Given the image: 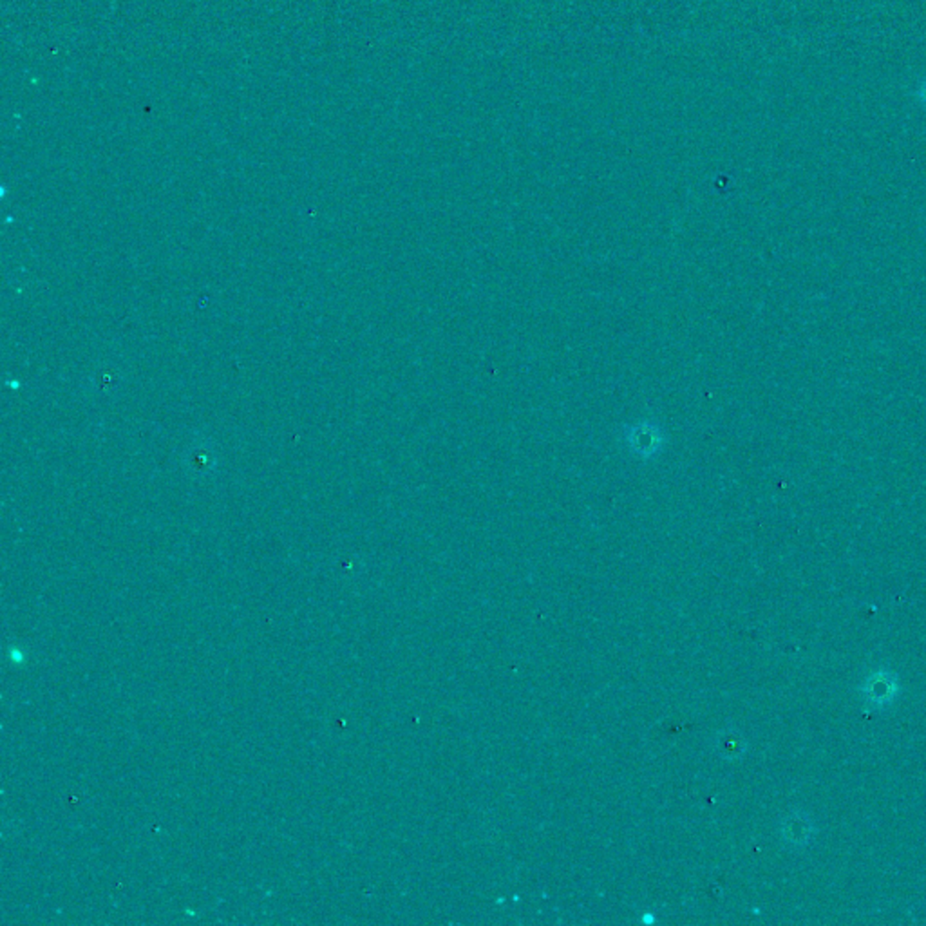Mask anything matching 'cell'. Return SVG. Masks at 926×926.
<instances>
[{"instance_id":"1","label":"cell","mask_w":926,"mask_h":926,"mask_svg":"<svg viewBox=\"0 0 926 926\" xmlns=\"http://www.w3.org/2000/svg\"><path fill=\"white\" fill-rule=\"evenodd\" d=\"M185 467L195 478H209L218 471V452L209 442H194L185 452Z\"/></svg>"},{"instance_id":"2","label":"cell","mask_w":926,"mask_h":926,"mask_svg":"<svg viewBox=\"0 0 926 926\" xmlns=\"http://www.w3.org/2000/svg\"><path fill=\"white\" fill-rule=\"evenodd\" d=\"M120 384V373L114 368H100L91 378V387L98 396H107L116 391Z\"/></svg>"},{"instance_id":"3","label":"cell","mask_w":926,"mask_h":926,"mask_svg":"<svg viewBox=\"0 0 926 926\" xmlns=\"http://www.w3.org/2000/svg\"><path fill=\"white\" fill-rule=\"evenodd\" d=\"M917 98H919L921 105L926 109V80L919 86V89H917Z\"/></svg>"}]
</instances>
